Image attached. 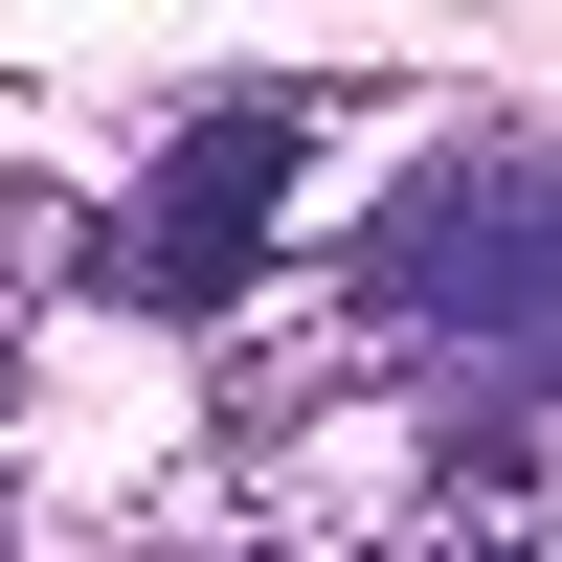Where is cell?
Here are the masks:
<instances>
[{
  "label": "cell",
  "mask_w": 562,
  "mask_h": 562,
  "mask_svg": "<svg viewBox=\"0 0 562 562\" xmlns=\"http://www.w3.org/2000/svg\"><path fill=\"white\" fill-rule=\"evenodd\" d=\"M0 562H45V495H23V473H0Z\"/></svg>",
  "instance_id": "obj_3"
},
{
  "label": "cell",
  "mask_w": 562,
  "mask_h": 562,
  "mask_svg": "<svg viewBox=\"0 0 562 562\" xmlns=\"http://www.w3.org/2000/svg\"><path fill=\"white\" fill-rule=\"evenodd\" d=\"M315 428H405V450H562V135L450 113L383 203L338 225L293 315H248L225 450H315Z\"/></svg>",
  "instance_id": "obj_1"
},
{
  "label": "cell",
  "mask_w": 562,
  "mask_h": 562,
  "mask_svg": "<svg viewBox=\"0 0 562 562\" xmlns=\"http://www.w3.org/2000/svg\"><path fill=\"white\" fill-rule=\"evenodd\" d=\"M360 113H405V90L315 68V90H203V113H158V158L90 180V293L180 315V338H248L270 315V225H293L315 135H360Z\"/></svg>",
  "instance_id": "obj_2"
}]
</instances>
